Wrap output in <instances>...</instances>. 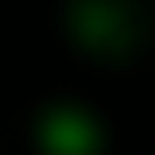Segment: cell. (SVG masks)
<instances>
[{
	"instance_id": "cell-1",
	"label": "cell",
	"mask_w": 155,
	"mask_h": 155,
	"mask_svg": "<svg viewBox=\"0 0 155 155\" xmlns=\"http://www.w3.org/2000/svg\"><path fill=\"white\" fill-rule=\"evenodd\" d=\"M44 145H48L53 155H82V150L92 145V126H87L82 116H53L48 131H44Z\"/></svg>"
}]
</instances>
